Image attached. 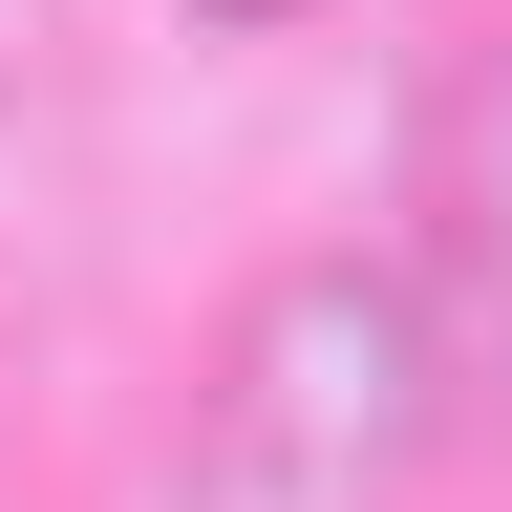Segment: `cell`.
<instances>
[{
    "label": "cell",
    "mask_w": 512,
    "mask_h": 512,
    "mask_svg": "<svg viewBox=\"0 0 512 512\" xmlns=\"http://www.w3.org/2000/svg\"><path fill=\"white\" fill-rule=\"evenodd\" d=\"M427 320L384 278H278L214 363V427H192V512H406L427 470Z\"/></svg>",
    "instance_id": "6da1fadb"
},
{
    "label": "cell",
    "mask_w": 512,
    "mask_h": 512,
    "mask_svg": "<svg viewBox=\"0 0 512 512\" xmlns=\"http://www.w3.org/2000/svg\"><path fill=\"white\" fill-rule=\"evenodd\" d=\"M406 320L470 406H512V43L406 107Z\"/></svg>",
    "instance_id": "7a4b0ae2"
}]
</instances>
